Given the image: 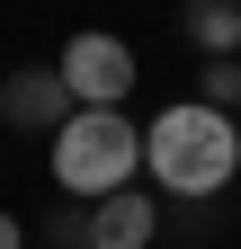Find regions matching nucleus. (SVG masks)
<instances>
[{"label": "nucleus", "mask_w": 241, "mask_h": 249, "mask_svg": "<svg viewBox=\"0 0 241 249\" xmlns=\"http://www.w3.org/2000/svg\"><path fill=\"white\" fill-rule=\"evenodd\" d=\"M232 169H241V124L223 107L188 98V107H161L143 124V178H161V196L205 205V196L232 187Z\"/></svg>", "instance_id": "1"}, {"label": "nucleus", "mask_w": 241, "mask_h": 249, "mask_svg": "<svg viewBox=\"0 0 241 249\" xmlns=\"http://www.w3.org/2000/svg\"><path fill=\"white\" fill-rule=\"evenodd\" d=\"M54 178H63V196H80V205L125 196L143 178V134L125 124V107H80L63 134H54Z\"/></svg>", "instance_id": "2"}, {"label": "nucleus", "mask_w": 241, "mask_h": 249, "mask_svg": "<svg viewBox=\"0 0 241 249\" xmlns=\"http://www.w3.org/2000/svg\"><path fill=\"white\" fill-rule=\"evenodd\" d=\"M54 71H63L72 107H125V98H134V45L107 36V27H80V36L63 45Z\"/></svg>", "instance_id": "3"}, {"label": "nucleus", "mask_w": 241, "mask_h": 249, "mask_svg": "<svg viewBox=\"0 0 241 249\" xmlns=\"http://www.w3.org/2000/svg\"><path fill=\"white\" fill-rule=\"evenodd\" d=\"M80 107H72V89L54 62H36V71H9L0 80V124H18V134H63Z\"/></svg>", "instance_id": "4"}, {"label": "nucleus", "mask_w": 241, "mask_h": 249, "mask_svg": "<svg viewBox=\"0 0 241 249\" xmlns=\"http://www.w3.org/2000/svg\"><path fill=\"white\" fill-rule=\"evenodd\" d=\"M152 231H161V205L143 196V187L89 205V249H152Z\"/></svg>", "instance_id": "5"}, {"label": "nucleus", "mask_w": 241, "mask_h": 249, "mask_svg": "<svg viewBox=\"0 0 241 249\" xmlns=\"http://www.w3.org/2000/svg\"><path fill=\"white\" fill-rule=\"evenodd\" d=\"M188 45L205 62H232L241 53V9H232V0H188Z\"/></svg>", "instance_id": "6"}, {"label": "nucleus", "mask_w": 241, "mask_h": 249, "mask_svg": "<svg viewBox=\"0 0 241 249\" xmlns=\"http://www.w3.org/2000/svg\"><path fill=\"white\" fill-rule=\"evenodd\" d=\"M205 107H241V62H205Z\"/></svg>", "instance_id": "7"}, {"label": "nucleus", "mask_w": 241, "mask_h": 249, "mask_svg": "<svg viewBox=\"0 0 241 249\" xmlns=\"http://www.w3.org/2000/svg\"><path fill=\"white\" fill-rule=\"evenodd\" d=\"M0 249H27V231H18V213H0Z\"/></svg>", "instance_id": "8"}, {"label": "nucleus", "mask_w": 241, "mask_h": 249, "mask_svg": "<svg viewBox=\"0 0 241 249\" xmlns=\"http://www.w3.org/2000/svg\"><path fill=\"white\" fill-rule=\"evenodd\" d=\"M232 124H241V107H232Z\"/></svg>", "instance_id": "9"}, {"label": "nucleus", "mask_w": 241, "mask_h": 249, "mask_svg": "<svg viewBox=\"0 0 241 249\" xmlns=\"http://www.w3.org/2000/svg\"><path fill=\"white\" fill-rule=\"evenodd\" d=\"M232 9H241V0H232Z\"/></svg>", "instance_id": "10"}]
</instances>
